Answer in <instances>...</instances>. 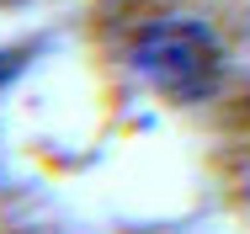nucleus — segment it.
I'll return each mask as SVG.
<instances>
[{
  "mask_svg": "<svg viewBox=\"0 0 250 234\" xmlns=\"http://www.w3.org/2000/svg\"><path fill=\"white\" fill-rule=\"evenodd\" d=\"M133 64L165 96L197 101V96H208L213 75H218V48L192 21H154V27H144L133 38Z\"/></svg>",
  "mask_w": 250,
  "mask_h": 234,
  "instance_id": "obj_1",
  "label": "nucleus"
}]
</instances>
